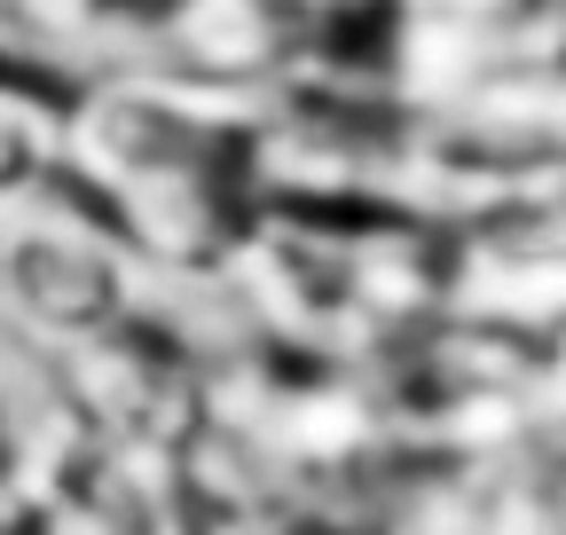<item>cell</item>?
<instances>
[{
    "label": "cell",
    "instance_id": "1",
    "mask_svg": "<svg viewBox=\"0 0 566 535\" xmlns=\"http://www.w3.org/2000/svg\"><path fill=\"white\" fill-rule=\"evenodd\" d=\"M0 300L55 347L111 339L134 307V244L111 221L63 213V174L0 206Z\"/></svg>",
    "mask_w": 566,
    "mask_h": 535
},
{
    "label": "cell",
    "instance_id": "2",
    "mask_svg": "<svg viewBox=\"0 0 566 535\" xmlns=\"http://www.w3.org/2000/svg\"><path fill=\"white\" fill-rule=\"evenodd\" d=\"M166 0H0V48H118L150 40Z\"/></svg>",
    "mask_w": 566,
    "mask_h": 535
},
{
    "label": "cell",
    "instance_id": "3",
    "mask_svg": "<svg viewBox=\"0 0 566 535\" xmlns=\"http://www.w3.org/2000/svg\"><path fill=\"white\" fill-rule=\"evenodd\" d=\"M55 174H63V103L9 80V63H0V206L32 197Z\"/></svg>",
    "mask_w": 566,
    "mask_h": 535
}]
</instances>
